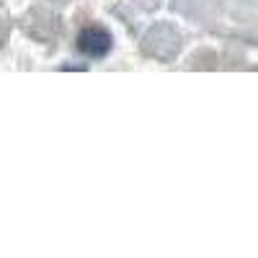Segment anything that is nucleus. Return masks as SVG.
Segmentation results:
<instances>
[{"label":"nucleus","instance_id":"f257e3e1","mask_svg":"<svg viewBox=\"0 0 258 258\" xmlns=\"http://www.w3.org/2000/svg\"><path fill=\"white\" fill-rule=\"evenodd\" d=\"M111 44L114 39L111 34L101 29V26H85L80 34H78V49L85 54V57H93V59H101L111 52Z\"/></svg>","mask_w":258,"mask_h":258}]
</instances>
